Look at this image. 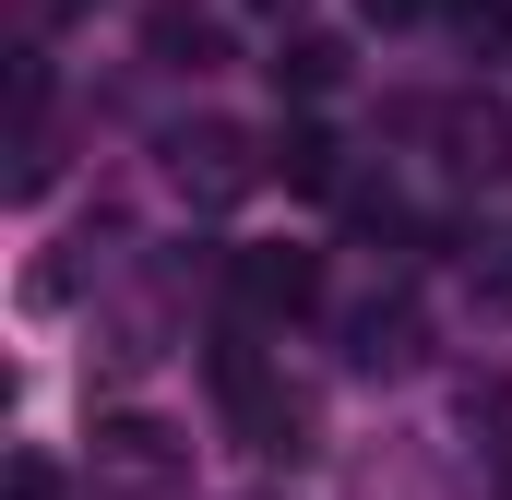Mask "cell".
Masks as SVG:
<instances>
[{
	"instance_id": "8992f818",
	"label": "cell",
	"mask_w": 512,
	"mask_h": 500,
	"mask_svg": "<svg viewBox=\"0 0 512 500\" xmlns=\"http://www.w3.org/2000/svg\"><path fill=\"white\" fill-rule=\"evenodd\" d=\"M346 334H358V346H346V358H358V370H405V358H417V310H358V322H346Z\"/></svg>"
},
{
	"instance_id": "6da1fadb",
	"label": "cell",
	"mask_w": 512,
	"mask_h": 500,
	"mask_svg": "<svg viewBox=\"0 0 512 500\" xmlns=\"http://www.w3.org/2000/svg\"><path fill=\"white\" fill-rule=\"evenodd\" d=\"M203 370H215V405L239 417V441H251L262 465H298V453H310V405H298V393H286V381L251 358V334H227Z\"/></svg>"
},
{
	"instance_id": "30bf717a",
	"label": "cell",
	"mask_w": 512,
	"mask_h": 500,
	"mask_svg": "<svg viewBox=\"0 0 512 500\" xmlns=\"http://www.w3.org/2000/svg\"><path fill=\"white\" fill-rule=\"evenodd\" d=\"M251 500H274V489H251Z\"/></svg>"
},
{
	"instance_id": "277c9868",
	"label": "cell",
	"mask_w": 512,
	"mask_h": 500,
	"mask_svg": "<svg viewBox=\"0 0 512 500\" xmlns=\"http://www.w3.org/2000/svg\"><path fill=\"white\" fill-rule=\"evenodd\" d=\"M167 167H179V191H203V203H227V191H251V143L227 120H191L167 143Z\"/></svg>"
},
{
	"instance_id": "7a4b0ae2",
	"label": "cell",
	"mask_w": 512,
	"mask_h": 500,
	"mask_svg": "<svg viewBox=\"0 0 512 500\" xmlns=\"http://www.w3.org/2000/svg\"><path fill=\"white\" fill-rule=\"evenodd\" d=\"M191 489V441L167 417H96V500H179Z\"/></svg>"
},
{
	"instance_id": "52a82bcc",
	"label": "cell",
	"mask_w": 512,
	"mask_h": 500,
	"mask_svg": "<svg viewBox=\"0 0 512 500\" xmlns=\"http://www.w3.org/2000/svg\"><path fill=\"white\" fill-rule=\"evenodd\" d=\"M274 84H286V96H334V84H346V48H334V36H286V48H274Z\"/></svg>"
},
{
	"instance_id": "3957f363",
	"label": "cell",
	"mask_w": 512,
	"mask_h": 500,
	"mask_svg": "<svg viewBox=\"0 0 512 500\" xmlns=\"http://www.w3.org/2000/svg\"><path fill=\"white\" fill-rule=\"evenodd\" d=\"M227 298H239V322H310L322 310V262L286 239H239L227 250Z\"/></svg>"
},
{
	"instance_id": "5b68a950",
	"label": "cell",
	"mask_w": 512,
	"mask_h": 500,
	"mask_svg": "<svg viewBox=\"0 0 512 500\" xmlns=\"http://www.w3.org/2000/svg\"><path fill=\"white\" fill-rule=\"evenodd\" d=\"M274 179H286V191H334V179H346V143H334L322 120L274 131Z\"/></svg>"
},
{
	"instance_id": "9c48e42d",
	"label": "cell",
	"mask_w": 512,
	"mask_h": 500,
	"mask_svg": "<svg viewBox=\"0 0 512 500\" xmlns=\"http://www.w3.org/2000/svg\"><path fill=\"white\" fill-rule=\"evenodd\" d=\"M370 12H382V24H405V12H417V0H370Z\"/></svg>"
},
{
	"instance_id": "ba28073f",
	"label": "cell",
	"mask_w": 512,
	"mask_h": 500,
	"mask_svg": "<svg viewBox=\"0 0 512 500\" xmlns=\"http://www.w3.org/2000/svg\"><path fill=\"white\" fill-rule=\"evenodd\" d=\"M0 500H72V489H60V465H48V453H12V477H0Z\"/></svg>"
}]
</instances>
